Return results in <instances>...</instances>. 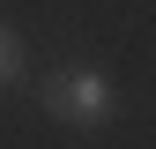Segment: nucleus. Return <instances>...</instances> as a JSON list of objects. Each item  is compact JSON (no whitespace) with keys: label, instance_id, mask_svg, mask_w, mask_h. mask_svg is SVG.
<instances>
[{"label":"nucleus","instance_id":"obj_1","mask_svg":"<svg viewBox=\"0 0 156 149\" xmlns=\"http://www.w3.org/2000/svg\"><path fill=\"white\" fill-rule=\"evenodd\" d=\"M37 104H45V119L74 127V134H97V127L119 119V89H112V74H97V67H60V74H45Z\"/></svg>","mask_w":156,"mask_h":149},{"label":"nucleus","instance_id":"obj_2","mask_svg":"<svg viewBox=\"0 0 156 149\" xmlns=\"http://www.w3.org/2000/svg\"><path fill=\"white\" fill-rule=\"evenodd\" d=\"M23 82V30L15 23H0V97Z\"/></svg>","mask_w":156,"mask_h":149}]
</instances>
